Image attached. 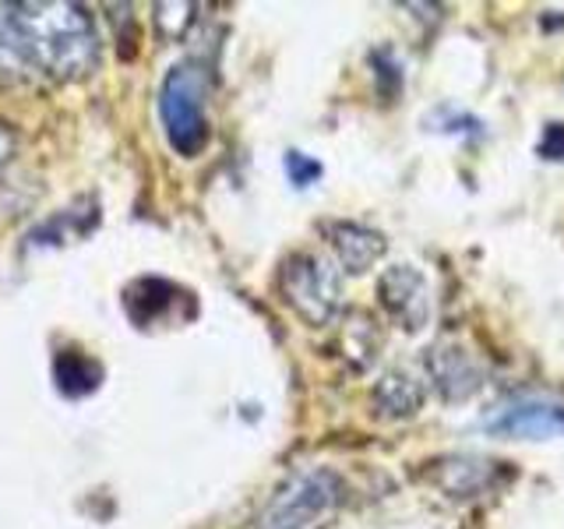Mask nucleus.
Listing matches in <instances>:
<instances>
[{"instance_id":"nucleus-11","label":"nucleus","mask_w":564,"mask_h":529,"mask_svg":"<svg viewBox=\"0 0 564 529\" xmlns=\"http://www.w3.org/2000/svg\"><path fill=\"white\" fill-rule=\"evenodd\" d=\"M53 381H57V388L64 396L78 399V396L96 392L99 381H102V367L93 357H85V353L64 349L53 357Z\"/></svg>"},{"instance_id":"nucleus-13","label":"nucleus","mask_w":564,"mask_h":529,"mask_svg":"<svg viewBox=\"0 0 564 529\" xmlns=\"http://www.w3.org/2000/svg\"><path fill=\"white\" fill-rule=\"evenodd\" d=\"M194 22V4H155V25L170 40H181Z\"/></svg>"},{"instance_id":"nucleus-14","label":"nucleus","mask_w":564,"mask_h":529,"mask_svg":"<svg viewBox=\"0 0 564 529\" xmlns=\"http://www.w3.org/2000/svg\"><path fill=\"white\" fill-rule=\"evenodd\" d=\"M282 166H286V176L293 187H311L317 176H322V163L304 152H286V159H282Z\"/></svg>"},{"instance_id":"nucleus-2","label":"nucleus","mask_w":564,"mask_h":529,"mask_svg":"<svg viewBox=\"0 0 564 529\" xmlns=\"http://www.w3.org/2000/svg\"><path fill=\"white\" fill-rule=\"evenodd\" d=\"M208 75L198 64H176L159 85V120L176 155H198L208 141Z\"/></svg>"},{"instance_id":"nucleus-5","label":"nucleus","mask_w":564,"mask_h":529,"mask_svg":"<svg viewBox=\"0 0 564 529\" xmlns=\"http://www.w3.org/2000/svg\"><path fill=\"white\" fill-rule=\"evenodd\" d=\"M480 428L490 438H519V441H546L564 434V402L551 396L519 392L494 402L484 413Z\"/></svg>"},{"instance_id":"nucleus-4","label":"nucleus","mask_w":564,"mask_h":529,"mask_svg":"<svg viewBox=\"0 0 564 529\" xmlns=\"http://www.w3.org/2000/svg\"><path fill=\"white\" fill-rule=\"evenodd\" d=\"M343 501V476L332 469H300L261 508L258 529H307Z\"/></svg>"},{"instance_id":"nucleus-3","label":"nucleus","mask_w":564,"mask_h":529,"mask_svg":"<svg viewBox=\"0 0 564 529\" xmlns=\"http://www.w3.org/2000/svg\"><path fill=\"white\" fill-rule=\"evenodd\" d=\"M282 300L304 317L307 325H332L343 311V269L339 261L317 251H296L279 269Z\"/></svg>"},{"instance_id":"nucleus-9","label":"nucleus","mask_w":564,"mask_h":529,"mask_svg":"<svg viewBox=\"0 0 564 529\" xmlns=\"http://www.w3.org/2000/svg\"><path fill=\"white\" fill-rule=\"evenodd\" d=\"M423 381L413 375V370H388V375H381V381L375 385V410L378 417L384 420H405L413 417L420 406H423Z\"/></svg>"},{"instance_id":"nucleus-7","label":"nucleus","mask_w":564,"mask_h":529,"mask_svg":"<svg viewBox=\"0 0 564 529\" xmlns=\"http://www.w3.org/2000/svg\"><path fill=\"white\" fill-rule=\"evenodd\" d=\"M427 375L434 392L445 402H469L484 388V370L455 343H437L427 349Z\"/></svg>"},{"instance_id":"nucleus-10","label":"nucleus","mask_w":564,"mask_h":529,"mask_svg":"<svg viewBox=\"0 0 564 529\" xmlns=\"http://www.w3.org/2000/svg\"><path fill=\"white\" fill-rule=\"evenodd\" d=\"M181 290L173 287V282H163V279H138L134 287L123 296V307L134 317L138 325H152L155 317H163L176 300Z\"/></svg>"},{"instance_id":"nucleus-12","label":"nucleus","mask_w":564,"mask_h":529,"mask_svg":"<svg viewBox=\"0 0 564 529\" xmlns=\"http://www.w3.org/2000/svg\"><path fill=\"white\" fill-rule=\"evenodd\" d=\"M445 473H452V476H437V484L445 487L448 494H458V498H469V494L480 490V484L494 473V463H487V458L463 455V458H448Z\"/></svg>"},{"instance_id":"nucleus-15","label":"nucleus","mask_w":564,"mask_h":529,"mask_svg":"<svg viewBox=\"0 0 564 529\" xmlns=\"http://www.w3.org/2000/svg\"><path fill=\"white\" fill-rule=\"evenodd\" d=\"M540 155L543 159H564V123H551V128H543V138H540Z\"/></svg>"},{"instance_id":"nucleus-6","label":"nucleus","mask_w":564,"mask_h":529,"mask_svg":"<svg viewBox=\"0 0 564 529\" xmlns=\"http://www.w3.org/2000/svg\"><path fill=\"white\" fill-rule=\"evenodd\" d=\"M378 300L405 332H420L431 317V290L416 264H392L378 279Z\"/></svg>"},{"instance_id":"nucleus-8","label":"nucleus","mask_w":564,"mask_h":529,"mask_svg":"<svg viewBox=\"0 0 564 529\" xmlns=\"http://www.w3.org/2000/svg\"><path fill=\"white\" fill-rule=\"evenodd\" d=\"M328 244L335 251V261H339V269H346L349 276H364L370 264L381 261L388 247L378 229L360 226V223H332Z\"/></svg>"},{"instance_id":"nucleus-1","label":"nucleus","mask_w":564,"mask_h":529,"mask_svg":"<svg viewBox=\"0 0 564 529\" xmlns=\"http://www.w3.org/2000/svg\"><path fill=\"white\" fill-rule=\"evenodd\" d=\"M99 64L93 14L78 4H0V67L70 82Z\"/></svg>"}]
</instances>
